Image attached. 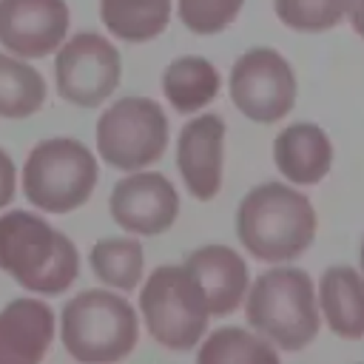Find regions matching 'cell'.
Returning <instances> with one entry per match:
<instances>
[{
    "instance_id": "1",
    "label": "cell",
    "mask_w": 364,
    "mask_h": 364,
    "mask_svg": "<svg viewBox=\"0 0 364 364\" xmlns=\"http://www.w3.org/2000/svg\"><path fill=\"white\" fill-rule=\"evenodd\" d=\"M316 225L313 202L284 182L250 188L236 210V236L242 247L253 259L270 264L299 259L313 245Z\"/></svg>"
},
{
    "instance_id": "2",
    "label": "cell",
    "mask_w": 364,
    "mask_h": 364,
    "mask_svg": "<svg viewBox=\"0 0 364 364\" xmlns=\"http://www.w3.org/2000/svg\"><path fill=\"white\" fill-rule=\"evenodd\" d=\"M0 270L37 296L65 293L80 273L74 242L31 210L0 216Z\"/></svg>"
},
{
    "instance_id": "3",
    "label": "cell",
    "mask_w": 364,
    "mask_h": 364,
    "mask_svg": "<svg viewBox=\"0 0 364 364\" xmlns=\"http://www.w3.org/2000/svg\"><path fill=\"white\" fill-rule=\"evenodd\" d=\"M245 318L279 353L304 350L318 333V299L301 267H273L245 293Z\"/></svg>"
},
{
    "instance_id": "4",
    "label": "cell",
    "mask_w": 364,
    "mask_h": 364,
    "mask_svg": "<svg viewBox=\"0 0 364 364\" xmlns=\"http://www.w3.org/2000/svg\"><path fill=\"white\" fill-rule=\"evenodd\" d=\"M60 338L68 355L82 364L119 361L136 347V310L125 296L111 290H82L60 313Z\"/></svg>"
},
{
    "instance_id": "5",
    "label": "cell",
    "mask_w": 364,
    "mask_h": 364,
    "mask_svg": "<svg viewBox=\"0 0 364 364\" xmlns=\"http://www.w3.org/2000/svg\"><path fill=\"white\" fill-rule=\"evenodd\" d=\"M97 173L88 145L74 136H48L26 156L23 193L46 213H71L91 199Z\"/></svg>"
},
{
    "instance_id": "6",
    "label": "cell",
    "mask_w": 364,
    "mask_h": 364,
    "mask_svg": "<svg viewBox=\"0 0 364 364\" xmlns=\"http://www.w3.org/2000/svg\"><path fill=\"white\" fill-rule=\"evenodd\" d=\"M139 313L148 336L173 353L193 350L208 330V304L202 287L185 264H159L139 290Z\"/></svg>"
},
{
    "instance_id": "7",
    "label": "cell",
    "mask_w": 364,
    "mask_h": 364,
    "mask_svg": "<svg viewBox=\"0 0 364 364\" xmlns=\"http://www.w3.org/2000/svg\"><path fill=\"white\" fill-rule=\"evenodd\" d=\"M168 148V117L151 97H122L97 119V154L117 171H142Z\"/></svg>"
},
{
    "instance_id": "8",
    "label": "cell",
    "mask_w": 364,
    "mask_h": 364,
    "mask_svg": "<svg viewBox=\"0 0 364 364\" xmlns=\"http://www.w3.org/2000/svg\"><path fill=\"white\" fill-rule=\"evenodd\" d=\"M228 88L239 114L262 125L279 122L296 102V74L290 63L267 46L247 48L233 63Z\"/></svg>"
},
{
    "instance_id": "9",
    "label": "cell",
    "mask_w": 364,
    "mask_h": 364,
    "mask_svg": "<svg viewBox=\"0 0 364 364\" xmlns=\"http://www.w3.org/2000/svg\"><path fill=\"white\" fill-rule=\"evenodd\" d=\"M122 77L119 51L97 31H80L63 40L54 60L57 94L80 108H97L108 100Z\"/></svg>"
},
{
    "instance_id": "10",
    "label": "cell",
    "mask_w": 364,
    "mask_h": 364,
    "mask_svg": "<svg viewBox=\"0 0 364 364\" xmlns=\"http://www.w3.org/2000/svg\"><path fill=\"white\" fill-rule=\"evenodd\" d=\"M108 208L114 222L128 233L159 236L171 230L179 216V193L165 173L131 171V176L114 185Z\"/></svg>"
},
{
    "instance_id": "11",
    "label": "cell",
    "mask_w": 364,
    "mask_h": 364,
    "mask_svg": "<svg viewBox=\"0 0 364 364\" xmlns=\"http://www.w3.org/2000/svg\"><path fill=\"white\" fill-rule=\"evenodd\" d=\"M68 34L65 0H0V46L23 60L54 54Z\"/></svg>"
},
{
    "instance_id": "12",
    "label": "cell",
    "mask_w": 364,
    "mask_h": 364,
    "mask_svg": "<svg viewBox=\"0 0 364 364\" xmlns=\"http://www.w3.org/2000/svg\"><path fill=\"white\" fill-rule=\"evenodd\" d=\"M222 148L225 119L219 114H199L188 119L176 139V165L193 199L208 202L222 188Z\"/></svg>"
},
{
    "instance_id": "13",
    "label": "cell",
    "mask_w": 364,
    "mask_h": 364,
    "mask_svg": "<svg viewBox=\"0 0 364 364\" xmlns=\"http://www.w3.org/2000/svg\"><path fill=\"white\" fill-rule=\"evenodd\" d=\"M54 330V310L43 299H11L0 310V364H37L51 347Z\"/></svg>"
},
{
    "instance_id": "14",
    "label": "cell",
    "mask_w": 364,
    "mask_h": 364,
    "mask_svg": "<svg viewBox=\"0 0 364 364\" xmlns=\"http://www.w3.org/2000/svg\"><path fill=\"white\" fill-rule=\"evenodd\" d=\"M182 264L193 273L196 284L202 287L210 316L222 318L239 310L247 293V264L239 250L228 245H205L191 250Z\"/></svg>"
},
{
    "instance_id": "15",
    "label": "cell",
    "mask_w": 364,
    "mask_h": 364,
    "mask_svg": "<svg viewBox=\"0 0 364 364\" xmlns=\"http://www.w3.org/2000/svg\"><path fill=\"white\" fill-rule=\"evenodd\" d=\"M279 173L293 185H316L333 168V142L316 122H293L273 139Z\"/></svg>"
},
{
    "instance_id": "16",
    "label": "cell",
    "mask_w": 364,
    "mask_h": 364,
    "mask_svg": "<svg viewBox=\"0 0 364 364\" xmlns=\"http://www.w3.org/2000/svg\"><path fill=\"white\" fill-rule=\"evenodd\" d=\"M318 313L341 338H364V276L347 264H333L318 279Z\"/></svg>"
},
{
    "instance_id": "17",
    "label": "cell",
    "mask_w": 364,
    "mask_h": 364,
    "mask_svg": "<svg viewBox=\"0 0 364 364\" xmlns=\"http://www.w3.org/2000/svg\"><path fill=\"white\" fill-rule=\"evenodd\" d=\"M219 71L210 60L199 54L176 57L162 71V94L179 114H196L219 97Z\"/></svg>"
},
{
    "instance_id": "18",
    "label": "cell",
    "mask_w": 364,
    "mask_h": 364,
    "mask_svg": "<svg viewBox=\"0 0 364 364\" xmlns=\"http://www.w3.org/2000/svg\"><path fill=\"white\" fill-rule=\"evenodd\" d=\"M105 28L125 43H148L171 23V0H100Z\"/></svg>"
},
{
    "instance_id": "19",
    "label": "cell",
    "mask_w": 364,
    "mask_h": 364,
    "mask_svg": "<svg viewBox=\"0 0 364 364\" xmlns=\"http://www.w3.org/2000/svg\"><path fill=\"white\" fill-rule=\"evenodd\" d=\"M46 80L34 65L0 51V117L26 119L37 114L46 102Z\"/></svg>"
},
{
    "instance_id": "20",
    "label": "cell",
    "mask_w": 364,
    "mask_h": 364,
    "mask_svg": "<svg viewBox=\"0 0 364 364\" xmlns=\"http://www.w3.org/2000/svg\"><path fill=\"white\" fill-rule=\"evenodd\" d=\"M88 262H91L94 276L102 284L128 293L142 279L145 253H142V245L131 236H105V239L94 242Z\"/></svg>"
},
{
    "instance_id": "21",
    "label": "cell",
    "mask_w": 364,
    "mask_h": 364,
    "mask_svg": "<svg viewBox=\"0 0 364 364\" xmlns=\"http://www.w3.org/2000/svg\"><path fill=\"white\" fill-rule=\"evenodd\" d=\"M196 361L208 364H256V361H279V350L273 344H267L262 336H253L242 327H219L216 333H210L202 347L196 350Z\"/></svg>"
},
{
    "instance_id": "22",
    "label": "cell",
    "mask_w": 364,
    "mask_h": 364,
    "mask_svg": "<svg viewBox=\"0 0 364 364\" xmlns=\"http://www.w3.org/2000/svg\"><path fill=\"white\" fill-rule=\"evenodd\" d=\"M347 6L350 0H273L276 17L287 28L304 31V34L336 28L344 20Z\"/></svg>"
},
{
    "instance_id": "23",
    "label": "cell",
    "mask_w": 364,
    "mask_h": 364,
    "mask_svg": "<svg viewBox=\"0 0 364 364\" xmlns=\"http://www.w3.org/2000/svg\"><path fill=\"white\" fill-rule=\"evenodd\" d=\"M179 20L193 34H219L225 31L242 11L245 0H176Z\"/></svg>"
},
{
    "instance_id": "24",
    "label": "cell",
    "mask_w": 364,
    "mask_h": 364,
    "mask_svg": "<svg viewBox=\"0 0 364 364\" xmlns=\"http://www.w3.org/2000/svg\"><path fill=\"white\" fill-rule=\"evenodd\" d=\"M14 193H17V171H14L11 156L0 148V210L11 205Z\"/></svg>"
},
{
    "instance_id": "25",
    "label": "cell",
    "mask_w": 364,
    "mask_h": 364,
    "mask_svg": "<svg viewBox=\"0 0 364 364\" xmlns=\"http://www.w3.org/2000/svg\"><path fill=\"white\" fill-rule=\"evenodd\" d=\"M347 17H350L353 31L364 40V0H350V6H347Z\"/></svg>"
},
{
    "instance_id": "26",
    "label": "cell",
    "mask_w": 364,
    "mask_h": 364,
    "mask_svg": "<svg viewBox=\"0 0 364 364\" xmlns=\"http://www.w3.org/2000/svg\"><path fill=\"white\" fill-rule=\"evenodd\" d=\"M358 262H361V276H364V239H361V250H358Z\"/></svg>"
}]
</instances>
